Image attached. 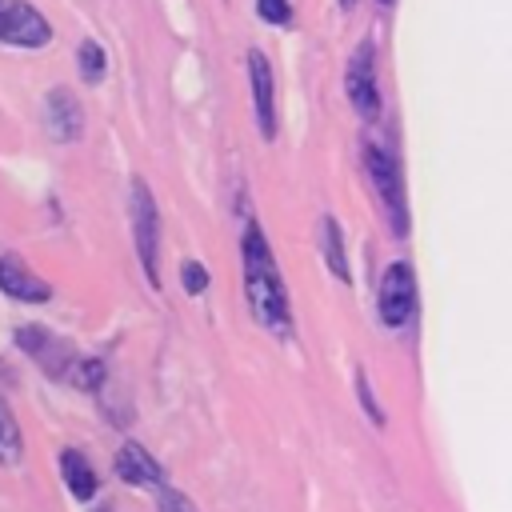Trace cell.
Wrapping results in <instances>:
<instances>
[{
    "label": "cell",
    "mask_w": 512,
    "mask_h": 512,
    "mask_svg": "<svg viewBox=\"0 0 512 512\" xmlns=\"http://www.w3.org/2000/svg\"><path fill=\"white\" fill-rule=\"evenodd\" d=\"M248 84H252V108H256L260 136L272 140L276 136V76L260 48L248 52Z\"/></svg>",
    "instance_id": "obj_7"
},
{
    "label": "cell",
    "mask_w": 512,
    "mask_h": 512,
    "mask_svg": "<svg viewBox=\"0 0 512 512\" xmlns=\"http://www.w3.org/2000/svg\"><path fill=\"white\" fill-rule=\"evenodd\" d=\"M48 40H52V28L28 0H0V44L44 48Z\"/></svg>",
    "instance_id": "obj_5"
},
{
    "label": "cell",
    "mask_w": 512,
    "mask_h": 512,
    "mask_svg": "<svg viewBox=\"0 0 512 512\" xmlns=\"http://www.w3.org/2000/svg\"><path fill=\"white\" fill-rule=\"evenodd\" d=\"M132 228H136V252L144 264V276L152 288H160V216L152 204V192L144 180H132Z\"/></svg>",
    "instance_id": "obj_3"
},
{
    "label": "cell",
    "mask_w": 512,
    "mask_h": 512,
    "mask_svg": "<svg viewBox=\"0 0 512 512\" xmlns=\"http://www.w3.org/2000/svg\"><path fill=\"white\" fill-rule=\"evenodd\" d=\"M344 88H348V100H352L364 116H376V112H380V92H376V48H372V40H360V48L352 52Z\"/></svg>",
    "instance_id": "obj_6"
},
{
    "label": "cell",
    "mask_w": 512,
    "mask_h": 512,
    "mask_svg": "<svg viewBox=\"0 0 512 512\" xmlns=\"http://www.w3.org/2000/svg\"><path fill=\"white\" fill-rule=\"evenodd\" d=\"M356 388H360V404L368 408V416H372L376 424H384V412L376 408V400H372V388H368V376H364V372H356Z\"/></svg>",
    "instance_id": "obj_18"
},
{
    "label": "cell",
    "mask_w": 512,
    "mask_h": 512,
    "mask_svg": "<svg viewBox=\"0 0 512 512\" xmlns=\"http://www.w3.org/2000/svg\"><path fill=\"white\" fill-rule=\"evenodd\" d=\"M364 168L372 176V188L380 196V204L388 208V224L396 236H408V200H404V180H400V168L392 160V152L368 144L364 148Z\"/></svg>",
    "instance_id": "obj_2"
},
{
    "label": "cell",
    "mask_w": 512,
    "mask_h": 512,
    "mask_svg": "<svg viewBox=\"0 0 512 512\" xmlns=\"http://www.w3.org/2000/svg\"><path fill=\"white\" fill-rule=\"evenodd\" d=\"M320 244H324V260H328L332 276L336 280H348L352 272H348V260H344V236H340V224L332 216L320 220Z\"/></svg>",
    "instance_id": "obj_12"
},
{
    "label": "cell",
    "mask_w": 512,
    "mask_h": 512,
    "mask_svg": "<svg viewBox=\"0 0 512 512\" xmlns=\"http://www.w3.org/2000/svg\"><path fill=\"white\" fill-rule=\"evenodd\" d=\"M256 12L268 24H288L292 20V0H256Z\"/></svg>",
    "instance_id": "obj_16"
},
{
    "label": "cell",
    "mask_w": 512,
    "mask_h": 512,
    "mask_svg": "<svg viewBox=\"0 0 512 512\" xmlns=\"http://www.w3.org/2000/svg\"><path fill=\"white\" fill-rule=\"evenodd\" d=\"M20 448H24V444H20V424H16V416L0 404V460H4V464H16V460H20Z\"/></svg>",
    "instance_id": "obj_13"
},
{
    "label": "cell",
    "mask_w": 512,
    "mask_h": 512,
    "mask_svg": "<svg viewBox=\"0 0 512 512\" xmlns=\"http://www.w3.org/2000/svg\"><path fill=\"white\" fill-rule=\"evenodd\" d=\"M60 472H64V484L72 488V496L76 500H88L100 484H96V472H92V464L84 460V452H76V448H68V452H60Z\"/></svg>",
    "instance_id": "obj_11"
},
{
    "label": "cell",
    "mask_w": 512,
    "mask_h": 512,
    "mask_svg": "<svg viewBox=\"0 0 512 512\" xmlns=\"http://www.w3.org/2000/svg\"><path fill=\"white\" fill-rule=\"evenodd\" d=\"M380 4H392V0H380Z\"/></svg>",
    "instance_id": "obj_20"
},
{
    "label": "cell",
    "mask_w": 512,
    "mask_h": 512,
    "mask_svg": "<svg viewBox=\"0 0 512 512\" xmlns=\"http://www.w3.org/2000/svg\"><path fill=\"white\" fill-rule=\"evenodd\" d=\"M0 292L12 296V300H24V304H48L52 300L48 280H40L36 272H28L16 252H4L0 256Z\"/></svg>",
    "instance_id": "obj_8"
},
{
    "label": "cell",
    "mask_w": 512,
    "mask_h": 512,
    "mask_svg": "<svg viewBox=\"0 0 512 512\" xmlns=\"http://www.w3.org/2000/svg\"><path fill=\"white\" fill-rule=\"evenodd\" d=\"M48 132H52V140H76L84 132L80 100L68 88H52L48 92Z\"/></svg>",
    "instance_id": "obj_9"
},
{
    "label": "cell",
    "mask_w": 512,
    "mask_h": 512,
    "mask_svg": "<svg viewBox=\"0 0 512 512\" xmlns=\"http://www.w3.org/2000/svg\"><path fill=\"white\" fill-rule=\"evenodd\" d=\"M376 312L388 328L408 324V316L416 312V272L408 260H396L384 268L380 276V292H376Z\"/></svg>",
    "instance_id": "obj_4"
},
{
    "label": "cell",
    "mask_w": 512,
    "mask_h": 512,
    "mask_svg": "<svg viewBox=\"0 0 512 512\" xmlns=\"http://www.w3.org/2000/svg\"><path fill=\"white\" fill-rule=\"evenodd\" d=\"M180 284H184L188 296H200V292L208 288V272H204V264H200V260H184V268H180Z\"/></svg>",
    "instance_id": "obj_15"
},
{
    "label": "cell",
    "mask_w": 512,
    "mask_h": 512,
    "mask_svg": "<svg viewBox=\"0 0 512 512\" xmlns=\"http://www.w3.org/2000/svg\"><path fill=\"white\" fill-rule=\"evenodd\" d=\"M352 4H356V0H340V8H352Z\"/></svg>",
    "instance_id": "obj_19"
},
{
    "label": "cell",
    "mask_w": 512,
    "mask_h": 512,
    "mask_svg": "<svg viewBox=\"0 0 512 512\" xmlns=\"http://www.w3.org/2000/svg\"><path fill=\"white\" fill-rule=\"evenodd\" d=\"M116 476L128 484H164V468L132 440L120 444V452H116Z\"/></svg>",
    "instance_id": "obj_10"
},
{
    "label": "cell",
    "mask_w": 512,
    "mask_h": 512,
    "mask_svg": "<svg viewBox=\"0 0 512 512\" xmlns=\"http://www.w3.org/2000/svg\"><path fill=\"white\" fill-rule=\"evenodd\" d=\"M244 292H248V308L260 320V328H268L272 336H288L292 332V308H288V288L284 276L272 260V248L260 232V224L244 228Z\"/></svg>",
    "instance_id": "obj_1"
},
{
    "label": "cell",
    "mask_w": 512,
    "mask_h": 512,
    "mask_svg": "<svg viewBox=\"0 0 512 512\" xmlns=\"http://www.w3.org/2000/svg\"><path fill=\"white\" fill-rule=\"evenodd\" d=\"M160 512H196V508H192L176 488H164V484H160Z\"/></svg>",
    "instance_id": "obj_17"
},
{
    "label": "cell",
    "mask_w": 512,
    "mask_h": 512,
    "mask_svg": "<svg viewBox=\"0 0 512 512\" xmlns=\"http://www.w3.org/2000/svg\"><path fill=\"white\" fill-rule=\"evenodd\" d=\"M76 60H80V76H84L88 84H96V80L104 76V68H108V56H104V48H100L96 40H84L80 52H76Z\"/></svg>",
    "instance_id": "obj_14"
}]
</instances>
